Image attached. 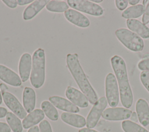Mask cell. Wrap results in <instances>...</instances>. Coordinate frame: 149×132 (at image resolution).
<instances>
[{"label": "cell", "mask_w": 149, "mask_h": 132, "mask_svg": "<svg viewBox=\"0 0 149 132\" xmlns=\"http://www.w3.org/2000/svg\"><path fill=\"white\" fill-rule=\"evenodd\" d=\"M91 1L94 3H100V2H102V0H91Z\"/></svg>", "instance_id": "40"}, {"label": "cell", "mask_w": 149, "mask_h": 132, "mask_svg": "<svg viewBox=\"0 0 149 132\" xmlns=\"http://www.w3.org/2000/svg\"><path fill=\"white\" fill-rule=\"evenodd\" d=\"M40 132H52L50 123L47 120H42L39 124Z\"/></svg>", "instance_id": "27"}, {"label": "cell", "mask_w": 149, "mask_h": 132, "mask_svg": "<svg viewBox=\"0 0 149 132\" xmlns=\"http://www.w3.org/2000/svg\"><path fill=\"white\" fill-rule=\"evenodd\" d=\"M122 127L125 132H149L143 127L131 120H124L122 123Z\"/></svg>", "instance_id": "25"}, {"label": "cell", "mask_w": 149, "mask_h": 132, "mask_svg": "<svg viewBox=\"0 0 149 132\" xmlns=\"http://www.w3.org/2000/svg\"><path fill=\"white\" fill-rule=\"evenodd\" d=\"M33 1H34L33 0H17V5L23 6V5H25L32 3Z\"/></svg>", "instance_id": "33"}, {"label": "cell", "mask_w": 149, "mask_h": 132, "mask_svg": "<svg viewBox=\"0 0 149 132\" xmlns=\"http://www.w3.org/2000/svg\"><path fill=\"white\" fill-rule=\"evenodd\" d=\"M107 104V98L105 97H102L94 104L86 119L87 128L93 129L95 127Z\"/></svg>", "instance_id": "7"}, {"label": "cell", "mask_w": 149, "mask_h": 132, "mask_svg": "<svg viewBox=\"0 0 149 132\" xmlns=\"http://www.w3.org/2000/svg\"><path fill=\"white\" fill-rule=\"evenodd\" d=\"M2 96L7 107L19 118L24 119L27 116L25 109L14 95L8 91H4L2 92Z\"/></svg>", "instance_id": "8"}, {"label": "cell", "mask_w": 149, "mask_h": 132, "mask_svg": "<svg viewBox=\"0 0 149 132\" xmlns=\"http://www.w3.org/2000/svg\"><path fill=\"white\" fill-rule=\"evenodd\" d=\"M126 24L129 30L133 31L143 38H149V28L143 23L136 19H127Z\"/></svg>", "instance_id": "19"}, {"label": "cell", "mask_w": 149, "mask_h": 132, "mask_svg": "<svg viewBox=\"0 0 149 132\" xmlns=\"http://www.w3.org/2000/svg\"><path fill=\"white\" fill-rule=\"evenodd\" d=\"M132 112L131 110L120 107L109 108L104 110L102 117L107 120H123L130 117Z\"/></svg>", "instance_id": "9"}, {"label": "cell", "mask_w": 149, "mask_h": 132, "mask_svg": "<svg viewBox=\"0 0 149 132\" xmlns=\"http://www.w3.org/2000/svg\"><path fill=\"white\" fill-rule=\"evenodd\" d=\"M66 65L81 92L87 98L91 104L98 101V96L90 83L80 63L77 53H68L66 55Z\"/></svg>", "instance_id": "1"}, {"label": "cell", "mask_w": 149, "mask_h": 132, "mask_svg": "<svg viewBox=\"0 0 149 132\" xmlns=\"http://www.w3.org/2000/svg\"><path fill=\"white\" fill-rule=\"evenodd\" d=\"M78 132H98L95 130L91 129H88V128H82L80 129Z\"/></svg>", "instance_id": "36"}, {"label": "cell", "mask_w": 149, "mask_h": 132, "mask_svg": "<svg viewBox=\"0 0 149 132\" xmlns=\"http://www.w3.org/2000/svg\"><path fill=\"white\" fill-rule=\"evenodd\" d=\"M140 80L144 87L149 92V71H143L141 73Z\"/></svg>", "instance_id": "26"}, {"label": "cell", "mask_w": 149, "mask_h": 132, "mask_svg": "<svg viewBox=\"0 0 149 132\" xmlns=\"http://www.w3.org/2000/svg\"><path fill=\"white\" fill-rule=\"evenodd\" d=\"M48 0H37L31 3L23 13V18L24 20H29L33 19L40 12L49 2Z\"/></svg>", "instance_id": "15"}, {"label": "cell", "mask_w": 149, "mask_h": 132, "mask_svg": "<svg viewBox=\"0 0 149 132\" xmlns=\"http://www.w3.org/2000/svg\"><path fill=\"white\" fill-rule=\"evenodd\" d=\"M111 63L118 83L121 103L125 108H129L132 105L133 97L129 82L126 63L123 58L118 55L111 58Z\"/></svg>", "instance_id": "2"}, {"label": "cell", "mask_w": 149, "mask_h": 132, "mask_svg": "<svg viewBox=\"0 0 149 132\" xmlns=\"http://www.w3.org/2000/svg\"><path fill=\"white\" fill-rule=\"evenodd\" d=\"M138 68L143 71H149V58L140 60L138 63Z\"/></svg>", "instance_id": "28"}, {"label": "cell", "mask_w": 149, "mask_h": 132, "mask_svg": "<svg viewBox=\"0 0 149 132\" xmlns=\"http://www.w3.org/2000/svg\"><path fill=\"white\" fill-rule=\"evenodd\" d=\"M136 113L140 123L144 127L149 124V106L144 99H139L136 104Z\"/></svg>", "instance_id": "16"}, {"label": "cell", "mask_w": 149, "mask_h": 132, "mask_svg": "<svg viewBox=\"0 0 149 132\" xmlns=\"http://www.w3.org/2000/svg\"><path fill=\"white\" fill-rule=\"evenodd\" d=\"M144 9L145 6L141 4L132 6L122 12V16L125 19H134L141 16L144 13Z\"/></svg>", "instance_id": "21"}, {"label": "cell", "mask_w": 149, "mask_h": 132, "mask_svg": "<svg viewBox=\"0 0 149 132\" xmlns=\"http://www.w3.org/2000/svg\"><path fill=\"white\" fill-rule=\"evenodd\" d=\"M65 95L69 101L77 106L84 108L88 106V100L86 95L73 87L68 86L66 88Z\"/></svg>", "instance_id": "10"}, {"label": "cell", "mask_w": 149, "mask_h": 132, "mask_svg": "<svg viewBox=\"0 0 149 132\" xmlns=\"http://www.w3.org/2000/svg\"><path fill=\"white\" fill-rule=\"evenodd\" d=\"M0 88H1V92L6 91V90L8 89L7 85L4 83H1L0 84Z\"/></svg>", "instance_id": "38"}, {"label": "cell", "mask_w": 149, "mask_h": 132, "mask_svg": "<svg viewBox=\"0 0 149 132\" xmlns=\"http://www.w3.org/2000/svg\"><path fill=\"white\" fill-rule=\"evenodd\" d=\"M36 95L34 90L29 87H26L23 91V104L26 111L32 112L36 106Z\"/></svg>", "instance_id": "20"}, {"label": "cell", "mask_w": 149, "mask_h": 132, "mask_svg": "<svg viewBox=\"0 0 149 132\" xmlns=\"http://www.w3.org/2000/svg\"><path fill=\"white\" fill-rule=\"evenodd\" d=\"M2 94L1 93V91H0V105L2 104Z\"/></svg>", "instance_id": "41"}, {"label": "cell", "mask_w": 149, "mask_h": 132, "mask_svg": "<svg viewBox=\"0 0 149 132\" xmlns=\"http://www.w3.org/2000/svg\"><path fill=\"white\" fill-rule=\"evenodd\" d=\"M115 2L116 8L120 10H124L128 4V1L126 0H116Z\"/></svg>", "instance_id": "30"}, {"label": "cell", "mask_w": 149, "mask_h": 132, "mask_svg": "<svg viewBox=\"0 0 149 132\" xmlns=\"http://www.w3.org/2000/svg\"><path fill=\"white\" fill-rule=\"evenodd\" d=\"M2 2L8 7L12 9L16 8L17 5V2L16 0H3Z\"/></svg>", "instance_id": "31"}, {"label": "cell", "mask_w": 149, "mask_h": 132, "mask_svg": "<svg viewBox=\"0 0 149 132\" xmlns=\"http://www.w3.org/2000/svg\"><path fill=\"white\" fill-rule=\"evenodd\" d=\"M139 2V0H129V1H128V3L133 6L136 5V4H137Z\"/></svg>", "instance_id": "39"}, {"label": "cell", "mask_w": 149, "mask_h": 132, "mask_svg": "<svg viewBox=\"0 0 149 132\" xmlns=\"http://www.w3.org/2000/svg\"><path fill=\"white\" fill-rule=\"evenodd\" d=\"M6 120L13 132H22L23 125L20 119L13 113L8 112Z\"/></svg>", "instance_id": "22"}, {"label": "cell", "mask_w": 149, "mask_h": 132, "mask_svg": "<svg viewBox=\"0 0 149 132\" xmlns=\"http://www.w3.org/2000/svg\"><path fill=\"white\" fill-rule=\"evenodd\" d=\"M105 95L108 104L112 108L116 107L119 103V92L116 79L113 74H108L105 80Z\"/></svg>", "instance_id": "6"}, {"label": "cell", "mask_w": 149, "mask_h": 132, "mask_svg": "<svg viewBox=\"0 0 149 132\" xmlns=\"http://www.w3.org/2000/svg\"><path fill=\"white\" fill-rule=\"evenodd\" d=\"M0 79L13 87H19L22 85L20 76L14 71L2 65H0Z\"/></svg>", "instance_id": "13"}, {"label": "cell", "mask_w": 149, "mask_h": 132, "mask_svg": "<svg viewBox=\"0 0 149 132\" xmlns=\"http://www.w3.org/2000/svg\"><path fill=\"white\" fill-rule=\"evenodd\" d=\"M45 115L42 110L36 109L29 113L23 120V127L25 129L31 128L41 122L44 118Z\"/></svg>", "instance_id": "18"}, {"label": "cell", "mask_w": 149, "mask_h": 132, "mask_svg": "<svg viewBox=\"0 0 149 132\" xmlns=\"http://www.w3.org/2000/svg\"><path fill=\"white\" fill-rule=\"evenodd\" d=\"M41 107L46 116L52 121H56L59 117V113L55 107L48 101H44Z\"/></svg>", "instance_id": "23"}, {"label": "cell", "mask_w": 149, "mask_h": 132, "mask_svg": "<svg viewBox=\"0 0 149 132\" xmlns=\"http://www.w3.org/2000/svg\"><path fill=\"white\" fill-rule=\"evenodd\" d=\"M67 3L72 9L88 15L100 16L104 13V9L98 4L87 0H68Z\"/></svg>", "instance_id": "5"}, {"label": "cell", "mask_w": 149, "mask_h": 132, "mask_svg": "<svg viewBox=\"0 0 149 132\" xmlns=\"http://www.w3.org/2000/svg\"><path fill=\"white\" fill-rule=\"evenodd\" d=\"M64 15L68 21L77 27L86 28L90 26L89 19L76 10L68 9L64 12Z\"/></svg>", "instance_id": "11"}, {"label": "cell", "mask_w": 149, "mask_h": 132, "mask_svg": "<svg viewBox=\"0 0 149 132\" xmlns=\"http://www.w3.org/2000/svg\"><path fill=\"white\" fill-rule=\"evenodd\" d=\"M49 101L55 107L66 112L75 113L80 110L78 106L70 101L59 96H51L49 98Z\"/></svg>", "instance_id": "14"}, {"label": "cell", "mask_w": 149, "mask_h": 132, "mask_svg": "<svg viewBox=\"0 0 149 132\" xmlns=\"http://www.w3.org/2000/svg\"><path fill=\"white\" fill-rule=\"evenodd\" d=\"M142 22L144 24H147L149 23V1H148L147 6L145 8L143 15Z\"/></svg>", "instance_id": "29"}, {"label": "cell", "mask_w": 149, "mask_h": 132, "mask_svg": "<svg viewBox=\"0 0 149 132\" xmlns=\"http://www.w3.org/2000/svg\"><path fill=\"white\" fill-rule=\"evenodd\" d=\"M115 35L119 41L132 51L139 52L143 50L144 42L140 37L135 33L124 28L115 31Z\"/></svg>", "instance_id": "4"}, {"label": "cell", "mask_w": 149, "mask_h": 132, "mask_svg": "<svg viewBox=\"0 0 149 132\" xmlns=\"http://www.w3.org/2000/svg\"><path fill=\"white\" fill-rule=\"evenodd\" d=\"M7 113H8V111L5 108L0 106V119L6 116Z\"/></svg>", "instance_id": "34"}, {"label": "cell", "mask_w": 149, "mask_h": 132, "mask_svg": "<svg viewBox=\"0 0 149 132\" xmlns=\"http://www.w3.org/2000/svg\"><path fill=\"white\" fill-rule=\"evenodd\" d=\"M46 9L50 12L62 13L69 9V5L65 1L52 0L47 4Z\"/></svg>", "instance_id": "24"}, {"label": "cell", "mask_w": 149, "mask_h": 132, "mask_svg": "<svg viewBox=\"0 0 149 132\" xmlns=\"http://www.w3.org/2000/svg\"><path fill=\"white\" fill-rule=\"evenodd\" d=\"M65 123L76 128H82L86 125V120L81 115L70 112H63L61 116Z\"/></svg>", "instance_id": "17"}, {"label": "cell", "mask_w": 149, "mask_h": 132, "mask_svg": "<svg viewBox=\"0 0 149 132\" xmlns=\"http://www.w3.org/2000/svg\"><path fill=\"white\" fill-rule=\"evenodd\" d=\"M27 132H40L39 127L37 126H34L29 129Z\"/></svg>", "instance_id": "37"}, {"label": "cell", "mask_w": 149, "mask_h": 132, "mask_svg": "<svg viewBox=\"0 0 149 132\" xmlns=\"http://www.w3.org/2000/svg\"><path fill=\"white\" fill-rule=\"evenodd\" d=\"M138 116H137V113L134 112H132V115H131V116H130V120L131 121L134 122V123H136L138 122Z\"/></svg>", "instance_id": "35"}, {"label": "cell", "mask_w": 149, "mask_h": 132, "mask_svg": "<svg viewBox=\"0 0 149 132\" xmlns=\"http://www.w3.org/2000/svg\"><path fill=\"white\" fill-rule=\"evenodd\" d=\"M32 66V57L29 53H24L19 62V73L22 81L26 82L30 76Z\"/></svg>", "instance_id": "12"}, {"label": "cell", "mask_w": 149, "mask_h": 132, "mask_svg": "<svg viewBox=\"0 0 149 132\" xmlns=\"http://www.w3.org/2000/svg\"><path fill=\"white\" fill-rule=\"evenodd\" d=\"M30 83L36 88L41 87L45 79V54L42 48L36 49L32 56Z\"/></svg>", "instance_id": "3"}, {"label": "cell", "mask_w": 149, "mask_h": 132, "mask_svg": "<svg viewBox=\"0 0 149 132\" xmlns=\"http://www.w3.org/2000/svg\"><path fill=\"white\" fill-rule=\"evenodd\" d=\"M11 129L9 126L4 122H0V132H10Z\"/></svg>", "instance_id": "32"}]
</instances>
